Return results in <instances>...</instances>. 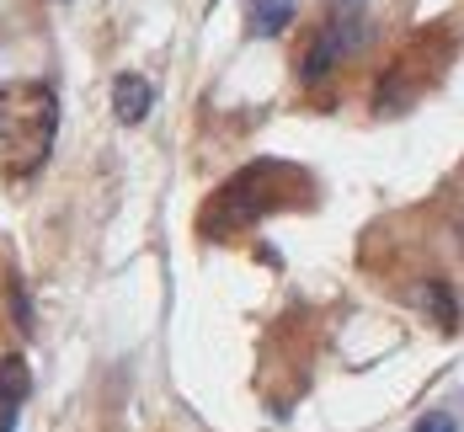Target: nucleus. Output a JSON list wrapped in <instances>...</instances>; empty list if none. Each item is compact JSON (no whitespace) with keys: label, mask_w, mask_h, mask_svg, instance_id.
I'll list each match as a JSON object with an SVG mask.
<instances>
[{"label":"nucleus","mask_w":464,"mask_h":432,"mask_svg":"<svg viewBox=\"0 0 464 432\" xmlns=\"http://www.w3.org/2000/svg\"><path fill=\"white\" fill-rule=\"evenodd\" d=\"M27 395H33L27 363H22V358H0V432H16Z\"/></svg>","instance_id":"obj_3"},{"label":"nucleus","mask_w":464,"mask_h":432,"mask_svg":"<svg viewBox=\"0 0 464 432\" xmlns=\"http://www.w3.org/2000/svg\"><path fill=\"white\" fill-rule=\"evenodd\" d=\"M59 134V101L44 81H11L0 86V160L11 177H33L53 155Z\"/></svg>","instance_id":"obj_1"},{"label":"nucleus","mask_w":464,"mask_h":432,"mask_svg":"<svg viewBox=\"0 0 464 432\" xmlns=\"http://www.w3.org/2000/svg\"><path fill=\"white\" fill-rule=\"evenodd\" d=\"M150 107H155V91H150V81L144 75H118L112 81V112H118V123H144L150 118Z\"/></svg>","instance_id":"obj_4"},{"label":"nucleus","mask_w":464,"mask_h":432,"mask_svg":"<svg viewBox=\"0 0 464 432\" xmlns=\"http://www.w3.org/2000/svg\"><path fill=\"white\" fill-rule=\"evenodd\" d=\"M294 22V0H246V27L256 38H278Z\"/></svg>","instance_id":"obj_5"},{"label":"nucleus","mask_w":464,"mask_h":432,"mask_svg":"<svg viewBox=\"0 0 464 432\" xmlns=\"http://www.w3.org/2000/svg\"><path fill=\"white\" fill-rule=\"evenodd\" d=\"M331 5H347V0H331Z\"/></svg>","instance_id":"obj_8"},{"label":"nucleus","mask_w":464,"mask_h":432,"mask_svg":"<svg viewBox=\"0 0 464 432\" xmlns=\"http://www.w3.org/2000/svg\"><path fill=\"white\" fill-rule=\"evenodd\" d=\"M283 166H251V171H240L235 182L214 192V203H208V214H203V235H219V230H240V225H251L256 214H267V182L278 177Z\"/></svg>","instance_id":"obj_2"},{"label":"nucleus","mask_w":464,"mask_h":432,"mask_svg":"<svg viewBox=\"0 0 464 432\" xmlns=\"http://www.w3.org/2000/svg\"><path fill=\"white\" fill-rule=\"evenodd\" d=\"M411 432H459V422H454L449 411H427V417H421Z\"/></svg>","instance_id":"obj_7"},{"label":"nucleus","mask_w":464,"mask_h":432,"mask_svg":"<svg viewBox=\"0 0 464 432\" xmlns=\"http://www.w3.org/2000/svg\"><path fill=\"white\" fill-rule=\"evenodd\" d=\"M411 299H417L421 310H427V315H432V321L443 326V331H454V326H459V304H454L449 283H432V278H427V283L411 288Z\"/></svg>","instance_id":"obj_6"}]
</instances>
